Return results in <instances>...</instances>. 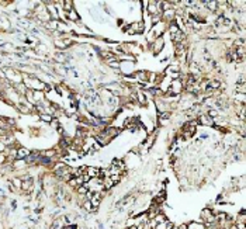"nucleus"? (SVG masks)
I'll return each instance as SVG.
<instances>
[{"instance_id":"nucleus-2","label":"nucleus","mask_w":246,"mask_h":229,"mask_svg":"<svg viewBox=\"0 0 246 229\" xmlns=\"http://www.w3.org/2000/svg\"><path fill=\"white\" fill-rule=\"evenodd\" d=\"M182 87H183V84H182V82L180 80H173L172 83H170L169 89H167V93H172V94H179L180 90H182Z\"/></svg>"},{"instance_id":"nucleus-17","label":"nucleus","mask_w":246,"mask_h":229,"mask_svg":"<svg viewBox=\"0 0 246 229\" xmlns=\"http://www.w3.org/2000/svg\"><path fill=\"white\" fill-rule=\"evenodd\" d=\"M55 47H58L59 49H65L66 48V45H65V42H63V38H62V41H59V40H57L55 41Z\"/></svg>"},{"instance_id":"nucleus-8","label":"nucleus","mask_w":246,"mask_h":229,"mask_svg":"<svg viewBox=\"0 0 246 229\" xmlns=\"http://www.w3.org/2000/svg\"><path fill=\"white\" fill-rule=\"evenodd\" d=\"M148 10H149V13H152L153 16H155V14H158V11H159V4L150 2V3H148Z\"/></svg>"},{"instance_id":"nucleus-14","label":"nucleus","mask_w":246,"mask_h":229,"mask_svg":"<svg viewBox=\"0 0 246 229\" xmlns=\"http://www.w3.org/2000/svg\"><path fill=\"white\" fill-rule=\"evenodd\" d=\"M136 77L141 82H148V72H138L136 73Z\"/></svg>"},{"instance_id":"nucleus-11","label":"nucleus","mask_w":246,"mask_h":229,"mask_svg":"<svg viewBox=\"0 0 246 229\" xmlns=\"http://www.w3.org/2000/svg\"><path fill=\"white\" fill-rule=\"evenodd\" d=\"M163 14H165V18H167V20H170V21H172L173 18H176V17H174V14H176V13H174V10H172V9L166 10Z\"/></svg>"},{"instance_id":"nucleus-16","label":"nucleus","mask_w":246,"mask_h":229,"mask_svg":"<svg viewBox=\"0 0 246 229\" xmlns=\"http://www.w3.org/2000/svg\"><path fill=\"white\" fill-rule=\"evenodd\" d=\"M198 121H200L201 124H204V125H208V124H211V120H208L205 115H200Z\"/></svg>"},{"instance_id":"nucleus-15","label":"nucleus","mask_w":246,"mask_h":229,"mask_svg":"<svg viewBox=\"0 0 246 229\" xmlns=\"http://www.w3.org/2000/svg\"><path fill=\"white\" fill-rule=\"evenodd\" d=\"M40 117H41V120H42V121H45V122H51V121H52V115H49V114H45V113H42Z\"/></svg>"},{"instance_id":"nucleus-22","label":"nucleus","mask_w":246,"mask_h":229,"mask_svg":"<svg viewBox=\"0 0 246 229\" xmlns=\"http://www.w3.org/2000/svg\"><path fill=\"white\" fill-rule=\"evenodd\" d=\"M4 150H6V145H4V143L2 142V141H0V153L4 152Z\"/></svg>"},{"instance_id":"nucleus-9","label":"nucleus","mask_w":246,"mask_h":229,"mask_svg":"<svg viewBox=\"0 0 246 229\" xmlns=\"http://www.w3.org/2000/svg\"><path fill=\"white\" fill-rule=\"evenodd\" d=\"M162 48H163V40H162V37H159V38L155 41V44H153V51H155V52H159Z\"/></svg>"},{"instance_id":"nucleus-18","label":"nucleus","mask_w":246,"mask_h":229,"mask_svg":"<svg viewBox=\"0 0 246 229\" xmlns=\"http://www.w3.org/2000/svg\"><path fill=\"white\" fill-rule=\"evenodd\" d=\"M205 6L209 10H215L217 9V2H205Z\"/></svg>"},{"instance_id":"nucleus-7","label":"nucleus","mask_w":246,"mask_h":229,"mask_svg":"<svg viewBox=\"0 0 246 229\" xmlns=\"http://www.w3.org/2000/svg\"><path fill=\"white\" fill-rule=\"evenodd\" d=\"M66 18H68V20H70V21H77V20H79V16H77L76 10H75V9H72L70 11H68V13H66Z\"/></svg>"},{"instance_id":"nucleus-19","label":"nucleus","mask_w":246,"mask_h":229,"mask_svg":"<svg viewBox=\"0 0 246 229\" xmlns=\"http://www.w3.org/2000/svg\"><path fill=\"white\" fill-rule=\"evenodd\" d=\"M13 184H14V187L20 188L21 184H23V180H21V179H13Z\"/></svg>"},{"instance_id":"nucleus-10","label":"nucleus","mask_w":246,"mask_h":229,"mask_svg":"<svg viewBox=\"0 0 246 229\" xmlns=\"http://www.w3.org/2000/svg\"><path fill=\"white\" fill-rule=\"evenodd\" d=\"M48 30H58V20H49L48 23H45Z\"/></svg>"},{"instance_id":"nucleus-21","label":"nucleus","mask_w":246,"mask_h":229,"mask_svg":"<svg viewBox=\"0 0 246 229\" xmlns=\"http://www.w3.org/2000/svg\"><path fill=\"white\" fill-rule=\"evenodd\" d=\"M84 208H86L87 211H93V209H94V208H92V204H90V201H86V203H84Z\"/></svg>"},{"instance_id":"nucleus-24","label":"nucleus","mask_w":246,"mask_h":229,"mask_svg":"<svg viewBox=\"0 0 246 229\" xmlns=\"http://www.w3.org/2000/svg\"><path fill=\"white\" fill-rule=\"evenodd\" d=\"M130 229H138V228H136V226H131Z\"/></svg>"},{"instance_id":"nucleus-4","label":"nucleus","mask_w":246,"mask_h":229,"mask_svg":"<svg viewBox=\"0 0 246 229\" xmlns=\"http://www.w3.org/2000/svg\"><path fill=\"white\" fill-rule=\"evenodd\" d=\"M100 200H101V196H100V193H96L93 194V196L90 197V204H92V207H94V209L97 208V207L100 205Z\"/></svg>"},{"instance_id":"nucleus-20","label":"nucleus","mask_w":246,"mask_h":229,"mask_svg":"<svg viewBox=\"0 0 246 229\" xmlns=\"http://www.w3.org/2000/svg\"><path fill=\"white\" fill-rule=\"evenodd\" d=\"M159 21H160V16H159V14H155V16L152 17V23L156 24V23H159Z\"/></svg>"},{"instance_id":"nucleus-23","label":"nucleus","mask_w":246,"mask_h":229,"mask_svg":"<svg viewBox=\"0 0 246 229\" xmlns=\"http://www.w3.org/2000/svg\"><path fill=\"white\" fill-rule=\"evenodd\" d=\"M177 229H187V226H186V225H180Z\"/></svg>"},{"instance_id":"nucleus-5","label":"nucleus","mask_w":246,"mask_h":229,"mask_svg":"<svg viewBox=\"0 0 246 229\" xmlns=\"http://www.w3.org/2000/svg\"><path fill=\"white\" fill-rule=\"evenodd\" d=\"M31 152L27 148H20V149H17V159H25L27 156H30Z\"/></svg>"},{"instance_id":"nucleus-3","label":"nucleus","mask_w":246,"mask_h":229,"mask_svg":"<svg viewBox=\"0 0 246 229\" xmlns=\"http://www.w3.org/2000/svg\"><path fill=\"white\" fill-rule=\"evenodd\" d=\"M86 174L90 179H96L100 176V170L97 167H86Z\"/></svg>"},{"instance_id":"nucleus-12","label":"nucleus","mask_w":246,"mask_h":229,"mask_svg":"<svg viewBox=\"0 0 246 229\" xmlns=\"http://www.w3.org/2000/svg\"><path fill=\"white\" fill-rule=\"evenodd\" d=\"M63 3V9H65V11H70L72 9H73V2H70V0H66V2H62Z\"/></svg>"},{"instance_id":"nucleus-6","label":"nucleus","mask_w":246,"mask_h":229,"mask_svg":"<svg viewBox=\"0 0 246 229\" xmlns=\"http://www.w3.org/2000/svg\"><path fill=\"white\" fill-rule=\"evenodd\" d=\"M136 100H138V103L142 104V106H145V104L148 103L146 94L143 93V91H138V93H136Z\"/></svg>"},{"instance_id":"nucleus-13","label":"nucleus","mask_w":246,"mask_h":229,"mask_svg":"<svg viewBox=\"0 0 246 229\" xmlns=\"http://www.w3.org/2000/svg\"><path fill=\"white\" fill-rule=\"evenodd\" d=\"M177 31H180V30H179V27L176 25V23H174V21H172V24H170V27H169V33H170V35H174V34H176Z\"/></svg>"},{"instance_id":"nucleus-1","label":"nucleus","mask_w":246,"mask_h":229,"mask_svg":"<svg viewBox=\"0 0 246 229\" xmlns=\"http://www.w3.org/2000/svg\"><path fill=\"white\" fill-rule=\"evenodd\" d=\"M143 30H145V24L142 23V21H139V23H134L130 25V28H128V33L130 34H141L143 33Z\"/></svg>"}]
</instances>
